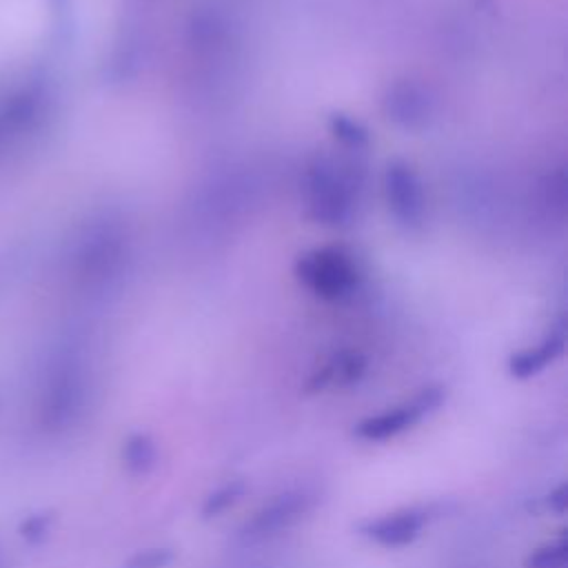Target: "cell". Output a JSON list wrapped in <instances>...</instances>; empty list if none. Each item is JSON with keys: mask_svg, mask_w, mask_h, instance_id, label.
I'll return each mask as SVG.
<instances>
[{"mask_svg": "<svg viewBox=\"0 0 568 568\" xmlns=\"http://www.w3.org/2000/svg\"><path fill=\"white\" fill-rule=\"evenodd\" d=\"M359 178L355 166L335 160H317L306 173L308 215L322 224H346L355 211Z\"/></svg>", "mask_w": 568, "mask_h": 568, "instance_id": "6da1fadb", "label": "cell"}, {"mask_svg": "<svg viewBox=\"0 0 568 568\" xmlns=\"http://www.w3.org/2000/svg\"><path fill=\"white\" fill-rule=\"evenodd\" d=\"M297 280L322 300H344L359 286L355 257L339 246H324L300 255L295 262Z\"/></svg>", "mask_w": 568, "mask_h": 568, "instance_id": "7a4b0ae2", "label": "cell"}, {"mask_svg": "<svg viewBox=\"0 0 568 568\" xmlns=\"http://www.w3.org/2000/svg\"><path fill=\"white\" fill-rule=\"evenodd\" d=\"M87 404V373L80 362L62 359L53 366L42 390V424L53 430L71 426Z\"/></svg>", "mask_w": 568, "mask_h": 568, "instance_id": "3957f363", "label": "cell"}, {"mask_svg": "<svg viewBox=\"0 0 568 568\" xmlns=\"http://www.w3.org/2000/svg\"><path fill=\"white\" fill-rule=\"evenodd\" d=\"M442 397H444L442 388H435V386L424 388L413 399L359 422L355 433L357 437L368 442H384L388 437H395L406 428H410L413 424H417L428 413H433L442 404Z\"/></svg>", "mask_w": 568, "mask_h": 568, "instance_id": "277c9868", "label": "cell"}, {"mask_svg": "<svg viewBox=\"0 0 568 568\" xmlns=\"http://www.w3.org/2000/svg\"><path fill=\"white\" fill-rule=\"evenodd\" d=\"M315 499L306 490H288L271 499L266 506H262L242 528L240 537L248 544L268 539L273 535H280L282 530H288L293 524H297L311 508Z\"/></svg>", "mask_w": 568, "mask_h": 568, "instance_id": "5b68a950", "label": "cell"}, {"mask_svg": "<svg viewBox=\"0 0 568 568\" xmlns=\"http://www.w3.org/2000/svg\"><path fill=\"white\" fill-rule=\"evenodd\" d=\"M384 189L393 215L404 226H419L424 220V191L417 173L408 164L395 162L386 171Z\"/></svg>", "mask_w": 568, "mask_h": 568, "instance_id": "8992f818", "label": "cell"}, {"mask_svg": "<svg viewBox=\"0 0 568 568\" xmlns=\"http://www.w3.org/2000/svg\"><path fill=\"white\" fill-rule=\"evenodd\" d=\"M428 513L424 508H404L397 513L382 515L362 526V532L386 548H397L410 544L424 530Z\"/></svg>", "mask_w": 568, "mask_h": 568, "instance_id": "52a82bcc", "label": "cell"}, {"mask_svg": "<svg viewBox=\"0 0 568 568\" xmlns=\"http://www.w3.org/2000/svg\"><path fill=\"white\" fill-rule=\"evenodd\" d=\"M428 95L413 82H399L386 95V113L402 126H419L428 118Z\"/></svg>", "mask_w": 568, "mask_h": 568, "instance_id": "ba28073f", "label": "cell"}, {"mask_svg": "<svg viewBox=\"0 0 568 568\" xmlns=\"http://www.w3.org/2000/svg\"><path fill=\"white\" fill-rule=\"evenodd\" d=\"M38 113V95L33 91H13L0 98V146L22 129H27Z\"/></svg>", "mask_w": 568, "mask_h": 568, "instance_id": "9c48e42d", "label": "cell"}, {"mask_svg": "<svg viewBox=\"0 0 568 568\" xmlns=\"http://www.w3.org/2000/svg\"><path fill=\"white\" fill-rule=\"evenodd\" d=\"M564 344H566L564 331H552L537 346L519 351L517 355H513L508 368H510V373L515 377L537 375L539 371H544L564 351Z\"/></svg>", "mask_w": 568, "mask_h": 568, "instance_id": "30bf717a", "label": "cell"}, {"mask_svg": "<svg viewBox=\"0 0 568 568\" xmlns=\"http://www.w3.org/2000/svg\"><path fill=\"white\" fill-rule=\"evenodd\" d=\"M122 459L129 470L146 473L155 462V446L146 435H133L124 444Z\"/></svg>", "mask_w": 568, "mask_h": 568, "instance_id": "8fae6325", "label": "cell"}, {"mask_svg": "<svg viewBox=\"0 0 568 568\" xmlns=\"http://www.w3.org/2000/svg\"><path fill=\"white\" fill-rule=\"evenodd\" d=\"M526 568H568V541L557 539L530 552Z\"/></svg>", "mask_w": 568, "mask_h": 568, "instance_id": "7c38bea8", "label": "cell"}, {"mask_svg": "<svg viewBox=\"0 0 568 568\" xmlns=\"http://www.w3.org/2000/svg\"><path fill=\"white\" fill-rule=\"evenodd\" d=\"M331 129H333L335 138L348 149L357 151V149H364L366 142H368L366 129L348 115H333L331 118Z\"/></svg>", "mask_w": 568, "mask_h": 568, "instance_id": "4fadbf2b", "label": "cell"}, {"mask_svg": "<svg viewBox=\"0 0 568 568\" xmlns=\"http://www.w3.org/2000/svg\"><path fill=\"white\" fill-rule=\"evenodd\" d=\"M242 490H244V484H242V481H233V484H226V486H222L220 490H215V493L206 499V504H204V510H202L204 517L217 515V513H222L224 508H229L231 504H235V501L240 499Z\"/></svg>", "mask_w": 568, "mask_h": 568, "instance_id": "5bb4252c", "label": "cell"}, {"mask_svg": "<svg viewBox=\"0 0 568 568\" xmlns=\"http://www.w3.org/2000/svg\"><path fill=\"white\" fill-rule=\"evenodd\" d=\"M173 561V550L171 548H149L135 552L124 568H164Z\"/></svg>", "mask_w": 568, "mask_h": 568, "instance_id": "9a60e30c", "label": "cell"}]
</instances>
